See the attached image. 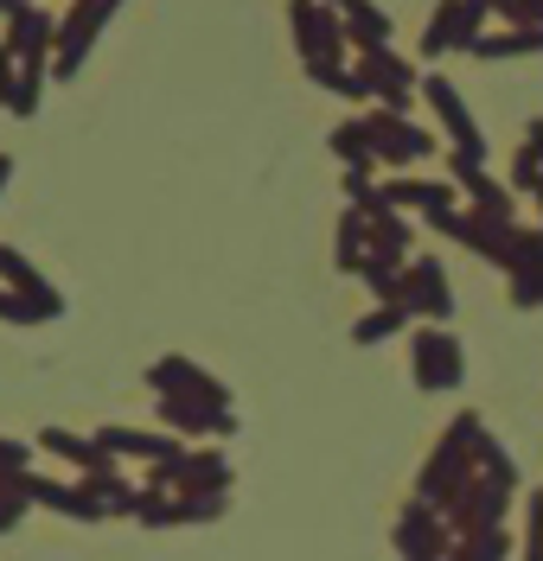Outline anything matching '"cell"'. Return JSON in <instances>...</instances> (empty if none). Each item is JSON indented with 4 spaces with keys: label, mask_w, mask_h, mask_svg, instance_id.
Segmentation results:
<instances>
[{
    "label": "cell",
    "mask_w": 543,
    "mask_h": 561,
    "mask_svg": "<svg viewBox=\"0 0 543 561\" xmlns=\"http://www.w3.org/2000/svg\"><path fill=\"white\" fill-rule=\"evenodd\" d=\"M289 33L301 65H346V20H339V0H289Z\"/></svg>",
    "instance_id": "6da1fadb"
},
{
    "label": "cell",
    "mask_w": 543,
    "mask_h": 561,
    "mask_svg": "<svg viewBox=\"0 0 543 561\" xmlns=\"http://www.w3.org/2000/svg\"><path fill=\"white\" fill-rule=\"evenodd\" d=\"M493 0H441L422 26V58H448V51H473L493 33Z\"/></svg>",
    "instance_id": "7a4b0ae2"
},
{
    "label": "cell",
    "mask_w": 543,
    "mask_h": 561,
    "mask_svg": "<svg viewBox=\"0 0 543 561\" xmlns=\"http://www.w3.org/2000/svg\"><path fill=\"white\" fill-rule=\"evenodd\" d=\"M364 135H371V147H377V167H422L434 153V135L429 128H416L403 108H371L364 115Z\"/></svg>",
    "instance_id": "3957f363"
},
{
    "label": "cell",
    "mask_w": 543,
    "mask_h": 561,
    "mask_svg": "<svg viewBox=\"0 0 543 561\" xmlns=\"http://www.w3.org/2000/svg\"><path fill=\"white\" fill-rule=\"evenodd\" d=\"M122 0H71L65 13H58V51H52V77H71L83 65V51L97 45V33L109 26V13H115Z\"/></svg>",
    "instance_id": "277c9868"
},
{
    "label": "cell",
    "mask_w": 543,
    "mask_h": 561,
    "mask_svg": "<svg viewBox=\"0 0 543 561\" xmlns=\"http://www.w3.org/2000/svg\"><path fill=\"white\" fill-rule=\"evenodd\" d=\"M359 70H364V83H371V103H384V108H403L409 115V96L422 90V70L403 58L397 45H377V51H359Z\"/></svg>",
    "instance_id": "5b68a950"
},
{
    "label": "cell",
    "mask_w": 543,
    "mask_h": 561,
    "mask_svg": "<svg viewBox=\"0 0 543 561\" xmlns=\"http://www.w3.org/2000/svg\"><path fill=\"white\" fill-rule=\"evenodd\" d=\"M422 96H429L434 122L448 128V140H454V153H473V160H486V135H479V122H473L467 96L448 83V77H422Z\"/></svg>",
    "instance_id": "8992f818"
},
{
    "label": "cell",
    "mask_w": 543,
    "mask_h": 561,
    "mask_svg": "<svg viewBox=\"0 0 543 561\" xmlns=\"http://www.w3.org/2000/svg\"><path fill=\"white\" fill-rule=\"evenodd\" d=\"M499 268L511 275V300L518 307H543V230L511 224V243L499 255Z\"/></svg>",
    "instance_id": "52a82bcc"
},
{
    "label": "cell",
    "mask_w": 543,
    "mask_h": 561,
    "mask_svg": "<svg viewBox=\"0 0 543 561\" xmlns=\"http://www.w3.org/2000/svg\"><path fill=\"white\" fill-rule=\"evenodd\" d=\"M403 307H409V319H429V325H441V319L454 313V294H448V268L434 262V255H416L409 268H403Z\"/></svg>",
    "instance_id": "ba28073f"
},
{
    "label": "cell",
    "mask_w": 543,
    "mask_h": 561,
    "mask_svg": "<svg viewBox=\"0 0 543 561\" xmlns=\"http://www.w3.org/2000/svg\"><path fill=\"white\" fill-rule=\"evenodd\" d=\"M7 45H13V58L20 65H52V51H58V13H45V7H20V13H7Z\"/></svg>",
    "instance_id": "9c48e42d"
},
{
    "label": "cell",
    "mask_w": 543,
    "mask_h": 561,
    "mask_svg": "<svg viewBox=\"0 0 543 561\" xmlns=\"http://www.w3.org/2000/svg\"><path fill=\"white\" fill-rule=\"evenodd\" d=\"M147 383L160 389V396H192V402H212V409H224L230 396H224V383L217 377H205L199 364H185V357H160L154 370H147Z\"/></svg>",
    "instance_id": "30bf717a"
},
{
    "label": "cell",
    "mask_w": 543,
    "mask_h": 561,
    "mask_svg": "<svg viewBox=\"0 0 543 561\" xmlns=\"http://www.w3.org/2000/svg\"><path fill=\"white\" fill-rule=\"evenodd\" d=\"M384 205L391 210H422V217H448L454 205V179H384Z\"/></svg>",
    "instance_id": "8fae6325"
},
{
    "label": "cell",
    "mask_w": 543,
    "mask_h": 561,
    "mask_svg": "<svg viewBox=\"0 0 543 561\" xmlns=\"http://www.w3.org/2000/svg\"><path fill=\"white\" fill-rule=\"evenodd\" d=\"M416 383L422 389L461 383V345L448 332H416Z\"/></svg>",
    "instance_id": "7c38bea8"
},
{
    "label": "cell",
    "mask_w": 543,
    "mask_h": 561,
    "mask_svg": "<svg viewBox=\"0 0 543 561\" xmlns=\"http://www.w3.org/2000/svg\"><path fill=\"white\" fill-rule=\"evenodd\" d=\"M0 280H7L13 294H26V300H33V307H38L45 319H58V313H65L58 287H52V280L38 275V268L26 262V255H20V249H7V243H0Z\"/></svg>",
    "instance_id": "4fadbf2b"
},
{
    "label": "cell",
    "mask_w": 543,
    "mask_h": 561,
    "mask_svg": "<svg viewBox=\"0 0 543 561\" xmlns=\"http://www.w3.org/2000/svg\"><path fill=\"white\" fill-rule=\"evenodd\" d=\"M339 20H346V38H352L359 51L391 45V13H384L377 0H339Z\"/></svg>",
    "instance_id": "5bb4252c"
},
{
    "label": "cell",
    "mask_w": 543,
    "mask_h": 561,
    "mask_svg": "<svg viewBox=\"0 0 543 561\" xmlns=\"http://www.w3.org/2000/svg\"><path fill=\"white\" fill-rule=\"evenodd\" d=\"M531 51H543V26H493V33L473 45V58H531Z\"/></svg>",
    "instance_id": "9a60e30c"
},
{
    "label": "cell",
    "mask_w": 543,
    "mask_h": 561,
    "mask_svg": "<svg viewBox=\"0 0 543 561\" xmlns=\"http://www.w3.org/2000/svg\"><path fill=\"white\" fill-rule=\"evenodd\" d=\"M332 255H339L346 275H359L364 262H371V217H364V210H346V217H339V249H332Z\"/></svg>",
    "instance_id": "2e32d148"
},
{
    "label": "cell",
    "mask_w": 543,
    "mask_h": 561,
    "mask_svg": "<svg viewBox=\"0 0 543 561\" xmlns=\"http://www.w3.org/2000/svg\"><path fill=\"white\" fill-rule=\"evenodd\" d=\"M326 147H332L346 167H364V173H377V147H371V135H364V115H359V122H339V128L326 135Z\"/></svg>",
    "instance_id": "e0dca14e"
},
{
    "label": "cell",
    "mask_w": 543,
    "mask_h": 561,
    "mask_svg": "<svg viewBox=\"0 0 543 561\" xmlns=\"http://www.w3.org/2000/svg\"><path fill=\"white\" fill-rule=\"evenodd\" d=\"M307 77L332 96H346V103H371V83H364L359 65H307Z\"/></svg>",
    "instance_id": "ac0fdd59"
},
{
    "label": "cell",
    "mask_w": 543,
    "mask_h": 561,
    "mask_svg": "<svg viewBox=\"0 0 543 561\" xmlns=\"http://www.w3.org/2000/svg\"><path fill=\"white\" fill-rule=\"evenodd\" d=\"M371 255H391V262H403L409 255V224H403V210H377L371 217Z\"/></svg>",
    "instance_id": "d6986e66"
},
{
    "label": "cell",
    "mask_w": 543,
    "mask_h": 561,
    "mask_svg": "<svg viewBox=\"0 0 543 561\" xmlns=\"http://www.w3.org/2000/svg\"><path fill=\"white\" fill-rule=\"evenodd\" d=\"M45 77H52V65L38 58V65H20V83H13V103H7V115H38V103H45Z\"/></svg>",
    "instance_id": "ffe728a7"
},
{
    "label": "cell",
    "mask_w": 543,
    "mask_h": 561,
    "mask_svg": "<svg viewBox=\"0 0 543 561\" xmlns=\"http://www.w3.org/2000/svg\"><path fill=\"white\" fill-rule=\"evenodd\" d=\"M403 325H409V307H377V313L359 319V332H352V339H359V345H384V339L403 332Z\"/></svg>",
    "instance_id": "44dd1931"
},
{
    "label": "cell",
    "mask_w": 543,
    "mask_h": 561,
    "mask_svg": "<svg viewBox=\"0 0 543 561\" xmlns=\"http://www.w3.org/2000/svg\"><path fill=\"white\" fill-rule=\"evenodd\" d=\"M538 179H543V153L524 140V147L511 153V192H538Z\"/></svg>",
    "instance_id": "7402d4cb"
},
{
    "label": "cell",
    "mask_w": 543,
    "mask_h": 561,
    "mask_svg": "<svg viewBox=\"0 0 543 561\" xmlns=\"http://www.w3.org/2000/svg\"><path fill=\"white\" fill-rule=\"evenodd\" d=\"M499 26H543V0H493Z\"/></svg>",
    "instance_id": "603a6c76"
},
{
    "label": "cell",
    "mask_w": 543,
    "mask_h": 561,
    "mask_svg": "<svg viewBox=\"0 0 543 561\" xmlns=\"http://www.w3.org/2000/svg\"><path fill=\"white\" fill-rule=\"evenodd\" d=\"M0 319H13V325H33V319H45V313H38L26 294H13V287L0 280Z\"/></svg>",
    "instance_id": "cb8c5ba5"
},
{
    "label": "cell",
    "mask_w": 543,
    "mask_h": 561,
    "mask_svg": "<svg viewBox=\"0 0 543 561\" xmlns=\"http://www.w3.org/2000/svg\"><path fill=\"white\" fill-rule=\"evenodd\" d=\"M13 83H20V58H13V45L0 38V108L13 103Z\"/></svg>",
    "instance_id": "d4e9b609"
},
{
    "label": "cell",
    "mask_w": 543,
    "mask_h": 561,
    "mask_svg": "<svg viewBox=\"0 0 543 561\" xmlns=\"http://www.w3.org/2000/svg\"><path fill=\"white\" fill-rule=\"evenodd\" d=\"M7 179H13V153H0V192H7Z\"/></svg>",
    "instance_id": "484cf974"
},
{
    "label": "cell",
    "mask_w": 543,
    "mask_h": 561,
    "mask_svg": "<svg viewBox=\"0 0 543 561\" xmlns=\"http://www.w3.org/2000/svg\"><path fill=\"white\" fill-rule=\"evenodd\" d=\"M20 7H33V0H0V13H20Z\"/></svg>",
    "instance_id": "4316f807"
}]
</instances>
